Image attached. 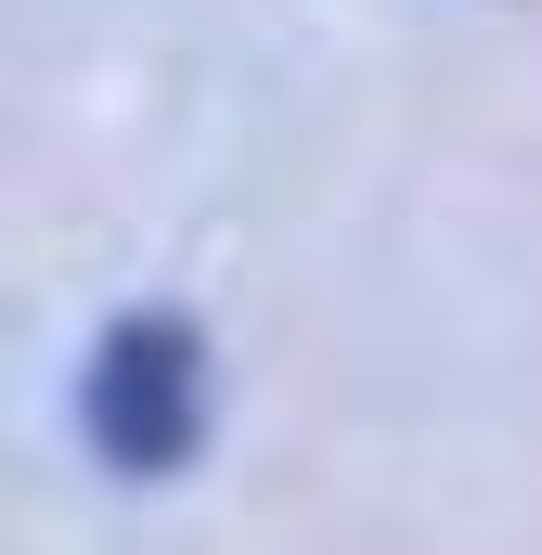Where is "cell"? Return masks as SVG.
Segmentation results:
<instances>
[{"label":"cell","mask_w":542,"mask_h":555,"mask_svg":"<svg viewBox=\"0 0 542 555\" xmlns=\"http://www.w3.org/2000/svg\"><path fill=\"white\" fill-rule=\"evenodd\" d=\"M78 426H91V452H104L117 478L181 465L194 426H207V349H194V323H168V310L117 323V336L91 349V375H78Z\"/></svg>","instance_id":"obj_1"}]
</instances>
